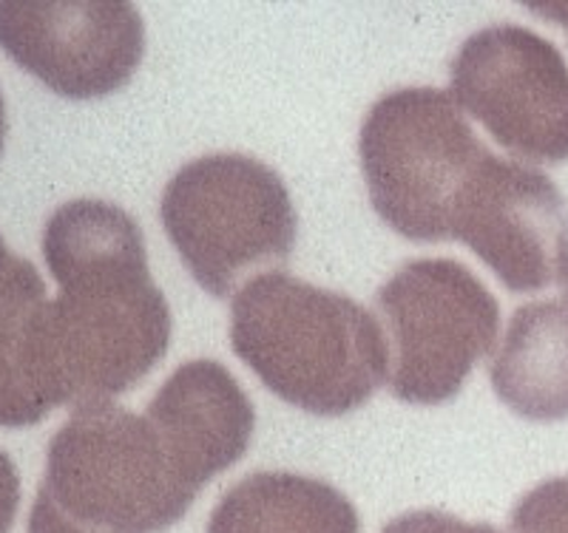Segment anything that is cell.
Masks as SVG:
<instances>
[{"mask_svg":"<svg viewBox=\"0 0 568 533\" xmlns=\"http://www.w3.org/2000/svg\"><path fill=\"white\" fill-rule=\"evenodd\" d=\"M43 256L60 287L45 307L60 406L109 403L145 378L171 344V309L151 281L140 225L109 202H65L45 222Z\"/></svg>","mask_w":568,"mask_h":533,"instance_id":"6da1fadb","label":"cell"},{"mask_svg":"<svg viewBox=\"0 0 568 533\" xmlns=\"http://www.w3.org/2000/svg\"><path fill=\"white\" fill-rule=\"evenodd\" d=\"M231 344L276 398L322 418L362 409L389 372L373 315L291 273L253 276L233 296Z\"/></svg>","mask_w":568,"mask_h":533,"instance_id":"7a4b0ae2","label":"cell"},{"mask_svg":"<svg viewBox=\"0 0 568 533\" xmlns=\"http://www.w3.org/2000/svg\"><path fill=\"white\" fill-rule=\"evenodd\" d=\"M38 494L94 531L160 533L185 516L200 489L149 418L98 403L74 409L60 426Z\"/></svg>","mask_w":568,"mask_h":533,"instance_id":"3957f363","label":"cell"},{"mask_svg":"<svg viewBox=\"0 0 568 533\" xmlns=\"http://www.w3.org/2000/svg\"><path fill=\"white\" fill-rule=\"evenodd\" d=\"M375 213L409 242H453L466 182L489 148L440 89H398L367 111L358 134Z\"/></svg>","mask_w":568,"mask_h":533,"instance_id":"277c9868","label":"cell"},{"mask_svg":"<svg viewBox=\"0 0 568 533\" xmlns=\"http://www.w3.org/2000/svg\"><path fill=\"white\" fill-rule=\"evenodd\" d=\"M160 216L187 273L216 298L256 267L287 262L298 233L282 176L245 154L182 165L162 191Z\"/></svg>","mask_w":568,"mask_h":533,"instance_id":"5b68a950","label":"cell"},{"mask_svg":"<svg viewBox=\"0 0 568 533\" xmlns=\"http://www.w3.org/2000/svg\"><path fill=\"white\" fill-rule=\"evenodd\" d=\"M375 301L393 347L389 389L404 403L453 400L497 341V298L453 258L407 262Z\"/></svg>","mask_w":568,"mask_h":533,"instance_id":"8992f818","label":"cell"},{"mask_svg":"<svg viewBox=\"0 0 568 533\" xmlns=\"http://www.w3.org/2000/svg\"><path fill=\"white\" fill-rule=\"evenodd\" d=\"M449 83L497 145L529 162L568 160V65L555 43L515 23L480 29L455 54Z\"/></svg>","mask_w":568,"mask_h":533,"instance_id":"52a82bcc","label":"cell"},{"mask_svg":"<svg viewBox=\"0 0 568 533\" xmlns=\"http://www.w3.org/2000/svg\"><path fill=\"white\" fill-rule=\"evenodd\" d=\"M0 49L54 94L98 100L123 89L145 54V27L116 0H3Z\"/></svg>","mask_w":568,"mask_h":533,"instance_id":"ba28073f","label":"cell"},{"mask_svg":"<svg viewBox=\"0 0 568 533\" xmlns=\"http://www.w3.org/2000/svg\"><path fill=\"white\" fill-rule=\"evenodd\" d=\"M568 213L549 176L489 151L466 182L453 216L464 242L511 293H537L557 281Z\"/></svg>","mask_w":568,"mask_h":533,"instance_id":"9c48e42d","label":"cell"},{"mask_svg":"<svg viewBox=\"0 0 568 533\" xmlns=\"http://www.w3.org/2000/svg\"><path fill=\"white\" fill-rule=\"evenodd\" d=\"M149 423L185 476L202 491L247 451L256 426L251 398L220 360H187L160 386Z\"/></svg>","mask_w":568,"mask_h":533,"instance_id":"30bf717a","label":"cell"},{"mask_svg":"<svg viewBox=\"0 0 568 533\" xmlns=\"http://www.w3.org/2000/svg\"><path fill=\"white\" fill-rule=\"evenodd\" d=\"M45 284L34 264L12 256L0 270V426H34L58 409L45 349Z\"/></svg>","mask_w":568,"mask_h":533,"instance_id":"8fae6325","label":"cell"},{"mask_svg":"<svg viewBox=\"0 0 568 533\" xmlns=\"http://www.w3.org/2000/svg\"><path fill=\"white\" fill-rule=\"evenodd\" d=\"M491 389L537 423L568 418V301H535L511 315L491 360Z\"/></svg>","mask_w":568,"mask_h":533,"instance_id":"7c38bea8","label":"cell"},{"mask_svg":"<svg viewBox=\"0 0 568 533\" xmlns=\"http://www.w3.org/2000/svg\"><path fill=\"white\" fill-rule=\"evenodd\" d=\"M353 502L338 489L291 471H258L227 491L207 533H358Z\"/></svg>","mask_w":568,"mask_h":533,"instance_id":"4fadbf2b","label":"cell"},{"mask_svg":"<svg viewBox=\"0 0 568 533\" xmlns=\"http://www.w3.org/2000/svg\"><path fill=\"white\" fill-rule=\"evenodd\" d=\"M517 533H568V476L540 482L511 514Z\"/></svg>","mask_w":568,"mask_h":533,"instance_id":"5bb4252c","label":"cell"},{"mask_svg":"<svg viewBox=\"0 0 568 533\" xmlns=\"http://www.w3.org/2000/svg\"><path fill=\"white\" fill-rule=\"evenodd\" d=\"M382 533H504L495 525L464 522L444 511H409L389 522Z\"/></svg>","mask_w":568,"mask_h":533,"instance_id":"9a60e30c","label":"cell"},{"mask_svg":"<svg viewBox=\"0 0 568 533\" xmlns=\"http://www.w3.org/2000/svg\"><path fill=\"white\" fill-rule=\"evenodd\" d=\"M29 533H103V531H94V527L71 522L69 516L60 514L52 502L38 494V500H34L32 505V516H29Z\"/></svg>","mask_w":568,"mask_h":533,"instance_id":"2e32d148","label":"cell"},{"mask_svg":"<svg viewBox=\"0 0 568 533\" xmlns=\"http://www.w3.org/2000/svg\"><path fill=\"white\" fill-rule=\"evenodd\" d=\"M20 505V476L7 451H0V533L12 531Z\"/></svg>","mask_w":568,"mask_h":533,"instance_id":"e0dca14e","label":"cell"},{"mask_svg":"<svg viewBox=\"0 0 568 533\" xmlns=\"http://www.w3.org/2000/svg\"><path fill=\"white\" fill-rule=\"evenodd\" d=\"M535 14L546 20H555L560 27H566L568 32V0H535V3H526Z\"/></svg>","mask_w":568,"mask_h":533,"instance_id":"ac0fdd59","label":"cell"},{"mask_svg":"<svg viewBox=\"0 0 568 533\" xmlns=\"http://www.w3.org/2000/svg\"><path fill=\"white\" fill-rule=\"evenodd\" d=\"M557 284H562V289H566V301H568V233H566V245H562V258H560V273H557Z\"/></svg>","mask_w":568,"mask_h":533,"instance_id":"d6986e66","label":"cell"},{"mask_svg":"<svg viewBox=\"0 0 568 533\" xmlns=\"http://www.w3.org/2000/svg\"><path fill=\"white\" fill-rule=\"evenodd\" d=\"M3 140H7V105H3V94H0V151H3Z\"/></svg>","mask_w":568,"mask_h":533,"instance_id":"ffe728a7","label":"cell"},{"mask_svg":"<svg viewBox=\"0 0 568 533\" xmlns=\"http://www.w3.org/2000/svg\"><path fill=\"white\" fill-rule=\"evenodd\" d=\"M9 258H12V250H9V247L3 245V238H0V270H3V267H7Z\"/></svg>","mask_w":568,"mask_h":533,"instance_id":"44dd1931","label":"cell"}]
</instances>
